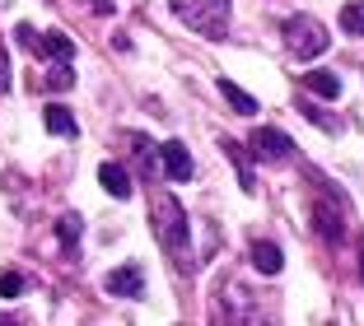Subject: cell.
<instances>
[{
    "instance_id": "obj_1",
    "label": "cell",
    "mask_w": 364,
    "mask_h": 326,
    "mask_svg": "<svg viewBox=\"0 0 364 326\" xmlns=\"http://www.w3.org/2000/svg\"><path fill=\"white\" fill-rule=\"evenodd\" d=\"M154 210V238H159V247L178 261V256H192L187 252V214H182V205L168 196V191H159V196L150 200Z\"/></svg>"
},
{
    "instance_id": "obj_2",
    "label": "cell",
    "mask_w": 364,
    "mask_h": 326,
    "mask_svg": "<svg viewBox=\"0 0 364 326\" xmlns=\"http://www.w3.org/2000/svg\"><path fill=\"white\" fill-rule=\"evenodd\" d=\"M173 14L201 38H225L229 33V0H173Z\"/></svg>"
},
{
    "instance_id": "obj_3",
    "label": "cell",
    "mask_w": 364,
    "mask_h": 326,
    "mask_svg": "<svg viewBox=\"0 0 364 326\" xmlns=\"http://www.w3.org/2000/svg\"><path fill=\"white\" fill-rule=\"evenodd\" d=\"M285 47L289 56H299V61H313V56L327 52V28L309 14H289L285 19Z\"/></svg>"
},
{
    "instance_id": "obj_4",
    "label": "cell",
    "mask_w": 364,
    "mask_h": 326,
    "mask_svg": "<svg viewBox=\"0 0 364 326\" xmlns=\"http://www.w3.org/2000/svg\"><path fill=\"white\" fill-rule=\"evenodd\" d=\"M247 145H252L257 158H267V163H285L289 158V136H280V131H271V126H257Z\"/></svg>"
},
{
    "instance_id": "obj_5",
    "label": "cell",
    "mask_w": 364,
    "mask_h": 326,
    "mask_svg": "<svg viewBox=\"0 0 364 326\" xmlns=\"http://www.w3.org/2000/svg\"><path fill=\"white\" fill-rule=\"evenodd\" d=\"M103 289L117 298H140L145 294V275H140V266H117V271H107Z\"/></svg>"
},
{
    "instance_id": "obj_6",
    "label": "cell",
    "mask_w": 364,
    "mask_h": 326,
    "mask_svg": "<svg viewBox=\"0 0 364 326\" xmlns=\"http://www.w3.org/2000/svg\"><path fill=\"white\" fill-rule=\"evenodd\" d=\"M159 149H164V173H168L173 182H192L196 163H192V154H187V145H182V140H168V145H159Z\"/></svg>"
},
{
    "instance_id": "obj_7",
    "label": "cell",
    "mask_w": 364,
    "mask_h": 326,
    "mask_svg": "<svg viewBox=\"0 0 364 326\" xmlns=\"http://www.w3.org/2000/svg\"><path fill=\"white\" fill-rule=\"evenodd\" d=\"M98 182H103L107 196H117V200L131 196V178H127V168H122V163H103V168H98Z\"/></svg>"
},
{
    "instance_id": "obj_8",
    "label": "cell",
    "mask_w": 364,
    "mask_h": 326,
    "mask_svg": "<svg viewBox=\"0 0 364 326\" xmlns=\"http://www.w3.org/2000/svg\"><path fill=\"white\" fill-rule=\"evenodd\" d=\"M252 266H257L262 275H280L285 271V256H280L276 242H252Z\"/></svg>"
},
{
    "instance_id": "obj_9",
    "label": "cell",
    "mask_w": 364,
    "mask_h": 326,
    "mask_svg": "<svg viewBox=\"0 0 364 326\" xmlns=\"http://www.w3.org/2000/svg\"><path fill=\"white\" fill-rule=\"evenodd\" d=\"M304 89L318 94V98H336V94H341V80H336L332 70H309V75H304Z\"/></svg>"
},
{
    "instance_id": "obj_10",
    "label": "cell",
    "mask_w": 364,
    "mask_h": 326,
    "mask_svg": "<svg viewBox=\"0 0 364 326\" xmlns=\"http://www.w3.org/2000/svg\"><path fill=\"white\" fill-rule=\"evenodd\" d=\"M220 94H225V103L234 107V112H243V116H252V112H257V98L247 94V89H238L234 80H220Z\"/></svg>"
},
{
    "instance_id": "obj_11",
    "label": "cell",
    "mask_w": 364,
    "mask_h": 326,
    "mask_svg": "<svg viewBox=\"0 0 364 326\" xmlns=\"http://www.w3.org/2000/svg\"><path fill=\"white\" fill-rule=\"evenodd\" d=\"M43 121H47V131H52V136H65V140H70V136H75V116H70V112H65V107L61 103H52V107H47V112H43Z\"/></svg>"
},
{
    "instance_id": "obj_12",
    "label": "cell",
    "mask_w": 364,
    "mask_h": 326,
    "mask_svg": "<svg viewBox=\"0 0 364 326\" xmlns=\"http://www.w3.org/2000/svg\"><path fill=\"white\" fill-rule=\"evenodd\" d=\"M43 56H56V61H70L75 56V43L65 33H43Z\"/></svg>"
},
{
    "instance_id": "obj_13",
    "label": "cell",
    "mask_w": 364,
    "mask_h": 326,
    "mask_svg": "<svg viewBox=\"0 0 364 326\" xmlns=\"http://www.w3.org/2000/svg\"><path fill=\"white\" fill-rule=\"evenodd\" d=\"M341 28L350 33V38H364V0H350L341 10Z\"/></svg>"
},
{
    "instance_id": "obj_14",
    "label": "cell",
    "mask_w": 364,
    "mask_h": 326,
    "mask_svg": "<svg viewBox=\"0 0 364 326\" xmlns=\"http://www.w3.org/2000/svg\"><path fill=\"white\" fill-rule=\"evenodd\" d=\"M299 112L309 116L313 126H322V131H341V121H336L332 112H322V107H313V103H299Z\"/></svg>"
},
{
    "instance_id": "obj_15",
    "label": "cell",
    "mask_w": 364,
    "mask_h": 326,
    "mask_svg": "<svg viewBox=\"0 0 364 326\" xmlns=\"http://www.w3.org/2000/svg\"><path fill=\"white\" fill-rule=\"evenodd\" d=\"M225 154H229V158H234V163H238V178H243V191H252V168H247V163H243V149H238L234 140H225Z\"/></svg>"
},
{
    "instance_id": "obj_16",
    "label": "cell",
    "mask_w": 364,
    "mask_h": 326,
    "mask_svg": "<svg viewBox=\"0 0 364 326\" xmlns=\"http://www.w3.org/2000/svg\"><path fill=\"white\" fill-rule=\"evenodd\" d=\"M19 294H23V275L0 271V298H19Z\"/></svg>"
},
{
    "instance_id": "obj_17",
    "label": "cell",
    "mask_w": 364,
    "mask_h": 326,
    "mask_svg": "<svg viewBox=\"0 0 364 326\" xmlns=\"http://www.w3.org/2000/svg\"><path fill=\"white\" fill-rule=\"evenodd\" d=\"M56 238H61V242H75L80 238V214H61V219H56Z\"/></svg>"
},
{
    "instance_id": "obj_18",
    "label": "cell",
    "mask_w": 364,
    "mask_h": 326,
    "mask_svg": "<svg viewBox=\"0 0 364 326\" xmlns=\"http://www.w3.org/2000/svg\"><path fill=\"white\" fill-rule=\"evenodd\" d=\"M70 85H75V75L65 70V65H56V70L47 75V89H70Z\"/></svg>"
},
{
    "instance_id": "obj_19",
    "label": "cell",
    "mask_w": 364,
    "mask_h": 326,
    "mask_svg": "<svg viewBox=\"0 0 364 326\" xmlns=\"http://www.w3.org/2000/svg\"><path fill=\"white\" fill-rule=\"evenodd\" d=\"M318 229L327 233V238H341V224H336V219H332L327 210H318Z\"/></svg>"
},
{
    "instance_id": "obj_20",
    "label": "cell",
    "mask_w": 364,
    "mask_h": 326,
    "mask_svg": "<svg viewBox=\"0 0 364 326\" xmlns=\"http://www.w3.org/2000/svg\"><path fill=\"white\" fill-rule=\"evenodd\" d=\"M10 89V61H5V47H0V94Z\"/></svg>"
}]
</instances>
